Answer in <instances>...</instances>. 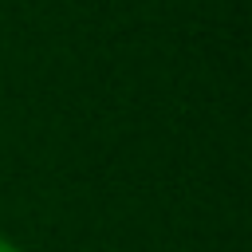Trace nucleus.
<instances>
[{
	"mask_svg": "<svg viewBox=\"0 0 252 252\" xmlns=\"http://www.w3.org/2000/svg\"><path fill=\"white\" fill-rule=\"evenodd\" d=\"M0 252H24V248H20L12 236H4V232H0Z\"/></svg>",
	"mask_w": 252,
	"mask_h": 252,
	"instance_id": "nucleus-1",
	"label": "nucleus"
}]
</instances>
